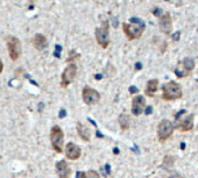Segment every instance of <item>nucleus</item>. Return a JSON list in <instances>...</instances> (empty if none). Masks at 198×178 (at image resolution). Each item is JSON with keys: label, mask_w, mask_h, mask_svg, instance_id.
<instances>
[{"label": "nucleus", "mask_w": 198, "mask_h": 178, "mask_svg": "<svg viewBox=\"0 0 198 178\" xmlns=\"http://www.w3.org/2000/svg\"><path fill=\"white\" fill-rule=\"evenodd\" d=\"M183 97V90L181 84L177 82H168L162 87V99L164 101H175Z\"/></svg>", "instance_id": "1"}, {"label": "nucleus", "mask_w": 198, "mask_h": 178, "mask_svg": "<svg viewBox=\"0 0 198 178\" xmlns=\"http://www.w3.org/2000/svg\"><path fill=\"white\" fill-rule=\"evenodd\" d=\"M50 142L55 153L62 154L64 151V133L58 125L53 126L50 129Z\"/></svg>", "instance_id": "2"}, {"label": "nucleus", "mask_w": 198, "mask_h": 178, "mask_svg": "<svg viewBox=\"0 0 198 178\" xmlns=\"http://www.w3.org/2000/svg\"><path fill=\"white\" fill-rule=\"evenodd\" d=\"M96 41L102 47L103 49H107L108 46L111 44V38H110V22L108 20H105L102 23L100 27L96 28L95 30Z\"/></svg>", "instance_id": "3"}, {"label": "nucleus", "mask_w": 198, "mask_h": 178, "mask_svg": "<svg viewBox=\"0 0 198 178\" xmlns=\"http://www.w3.org/2000/svg\"><path fill=\"white\" fill-rule=\"evenodd\" d=\"M174 130H175V126L170 120L168 119H163L160 121V124L157 125V140L160 143H164L173 136Z\"/></svg>", "instance_id": "4"}, {"label": "nucleus", "mask_w": 198, "mask_h": 178, "mask_svg": "<svg viewBox=\"0 0 198 178\" xmlns=\"http://www.w3.org/2000/svg\"><path fill=\"white\" fill-rule=\"evenodd\" d=\"M6 46H7V50H8L9 58L13 62H17L20 58L21 51H22L20 40L15 36H7L6 38Z\"/></svg>", "instance_id": "5"}, {"label": "nucleus", "mask_w": 198, "mask_h": 178, "mask_svg": "<svg viewBox=\"0 0 198 178\" xmlns=\"http://www.w3.org/2000/svg\"><path fill=\"white\" fill-rule=\"evenodd\" d=\"M144 28H146L144 23H142V25H128L126 22L122 23V30L129 41L139 40L142 33L144 32Z\"/></svg>", "instance_id": "6"}, {"label": "nucleus", "mask_w": 198, "mask_h": 178, "mask_svg": "<svg viewBox=\"0 0 198 178\" xmlns=\"http://www.w3.org/2000/svg\"><path fill=\"white\" fill-rule=\"evenodd\" d=\"M183 116H178L177 115V125H176V128L180 130V132L183 133H188L191 132L194 129V115L192 114H189L186 112H182Z\"/></svg>", "instance_id": "7"}, {"label": "nucleus", "mask_w": 198, "mask_h": 178, "mask_svg": "<svg viewBox=\"0 0 198 178\" xmlns=\"http://www.w3.org/2000/svg\"><path fill=\"white\" fill-rule=\"evenodd\" d=\"M76 76H77V65L75 63H70L63 71L61 77V86L64 89L68 87L70 84L74 83Z\"/></svg>", "instance_id": "8"}, {"label": "nucleus", "mask_w": 198, "mask_h": 178, "mask_svg": "<svg viewBox=\"0 0 198 178\" xmlns=\"http://www.w3.org/2000/svg\"><path fill=\"white\" fill-rule=\"evenodd\" d=\"M82 98L83 101L86 104L87 106H93L96 104L99 103L100 100V93L97 90L92 89L90 86H84L82 91Z\"/></svg>", "instance_id": "9"}, {"label": "nucleus", "mask_w": 198, "mask_h": 178, "mask_svg": "<svg viewBox=\"0 0 198 178\" xmlns=\"http://www.w3.org/2000/svg\"><path fill=\"white\" fill-rule=\"evenodd\" d=\"M146 109V99L143 95H135L132 99V114L134 116H140Z\"/></svg>", "instance_id": "10"}, {"label": "nucleus", "mask_w": 198, "mask_h": 178, "mask_svg": "<svg viewBox=\"0 0 198 178\" xmlns=\"http://www.w3.org/2000/svg\"><path fill=\"white\" fill-rule=\"evenodd\" d=\"M64 154L68 160L70 161H77L81 156H82V149L81 147L77 145L74 142H69L66 143L65 145V149H64Z\"/></svg>", "instance_id": "11"}, {"label": "nucleus", "mask_w": 198, "mask_h": 178, "mask_svg": "<svg viewBox=\"0 0 198 178\" xmlns=\"http://www.w3.org/2000/svg\"><path fill=\"white\" fill-rule=\"evenodd\" d=\"M55 170H56V174H57L58 178H70L71 177V168H70V165L66 163V161H64V160L56 162V164H55Z\"/></svg>", "instance_id": "12"}, {"label": "nucleus", "mask_w": 198, "mask_h": 178, "mask_svg": "<svg viewBox=\"0 0 198 178\" xmlns=\"http://www.w3.org/2000/svg\"><path fill=\"white\" fill-rule=\"evenodd\" d=\"M159 26H160V30L162 33L169 35L171 34V28H173V19L170 17L169 13L162 14L160 20H159Z\"/></svg>", "instance_id": "13"}, {"label": "nucleus", "mask_w": 198, "mask_h": 178, "mask_svg": "<svg viewBox=\"0 0 198 178\" xmlns=\"http://www.w3.org/2000/svg\"><path fill=\"white\" fill-rule=\"evenodd\" d=\"M32 43L37 51H43L48 47V40L43 34H36L32 40Z\"/></svg>", "instance_id": "14"}, {"label": "nucleus", "mask_w": 198, "mask_h": 178, "mask_svg": "<svg viewBox=\"0 0 198 178\" xmlns=\"http://www.w3.org/2000/svg\"><path fill=\"white\" fill-rule=\"evenodd\" d=\"M76 130H77V134L81 137V140L84 141V142H90L91 132L85 125H83L82 122H77L76 124Z\"/></svg>", "instance_id": "15"}, {"label": "nucleus", "mask_w": 198, "mask_h": 178, "mask_svg": "<svg viewBox=\"0 0 198 178\" xmlns=\"http://www.w3.org/2000/svg\"><path fill=\"white\" fill-rule=\"evenodd\" d=\"M157 90H159V80L157 79H150V80H148V83L146 85V90H144L146 95L152 98V97L155 95Z\"/></svg>", "instance_id": "16"}, {"label": "nucleus", "mask_w": 198, "mask_h": 178, "mask_svg": "<svg viewBox=\"0 0 198 178\" xmlns=\"http://www.w3.org/2000/svg\"><path fill=\"white\" fill-rule=\"evenodd\" d=\"M118 121H119L120 128L122 129V130H127L131 127V118L126 113H121L119 115V118H118Z\"/></svg>", "instance_id": "17"}, {"label": "nucleus", "mask_w": 198, "mask_h": 178, "mask_svg": "<svg viewBox=\"0 0 198 178\" xmlns=\"http://www.w3.org/2000/svg\"><path fill=\"white\" fill-rule=\"evenodd\" d=\"M180 64L183 66V71L185 72L186 75H189L190 71H192V69L195 68V59L194 58L186 57V58H184Z\"/></svg>", "instance_id": "18"}, {"label": "nucleus", "mask_w": 198, "mask_h": 178, "mask_svg": "<svg viewBox=\"0 0 198 178\" xmlns=\"http://www.w3.org/2000/svg\"><path fill=\"white\" fill-rule=\"evenodd\" d=\"M77 58H79V55L78 54H76L74 50H71L70 53H69V57H68V59H66V62H76V59Z\"/></svg>", "instance_id": "19"}, {"label": "nucleus", "mask_w": 198, "mask_h": 178, "mask_svg": "<svg viewBox=\"0 0 198 178\" xmlns=\"http://www.w3.org/2000/svg\"><path fill=\"white\" fill-rule=\"evenodd\" d=\"M86 178H100V176L95 170H89L86 172Z\"/></svg>", "instance_id": "20"}, {"label": "nucleus", "mask_w": 198, "mask_h": 178, "mask_svg": "<svg viewBox=\"0 0 198 178\" xmlns=\"http://www.w3.org/2000/svg\"><path fill=\"white\" fill-rule=\"evenodd\" d=\"M153 14L155 15V17H160V15H162V11L160 8L155 7V8L153 9Z\"/></svg>", "instance_id": "21"}, {"label": "nucleus", "mask_w": 198, "mask_h": 178, "mask_svg": "<svg viewBox=\"0 0 198 178\" xmlns=\"http://www.w3.org/2000/svg\"><path fill=\"white\" fill-rule=\"evenodd\" d=\"M131 22H132V23H139V25L144 23L143 21H141L140 19H138V18H132V19H131Z\"/></svg>", "instance_id": "22"}, {"label": "nucleus", "mask_w": 198, "mask_h": 178, "mask_svg": "<svg viewBox=\"0 0 198 178\" xmlns=\"http://www.w3.org/2000/svg\"><path fill=\"white\" fill-rule=\"evenodd\" d=\"M76 178H86V172L84 171H78L76 175Z\"/></svg>", "instance_id": "23"}, {"label": "nucleus", "mask_w": 198, "mask_h": 178, "mask_svg": "<svg viewBox=\"0 0 198 178\" xmlns=\"http://www.w3.org/2000/svg\"><path fill=\"white\" fill-rule=\"evenodd\" d=\"M180 35H181V32H176V33L174 34V35H173V40H174V41H178Z\"/></svg>", "instance_id": "24"}, {"label": "nucleus", "mask_w": 198, "mask_h": 178, "mask_svg": "<svg viewBox=\"0 0 198 178\" xmlns=\"http://www.w3.org/2000/svg\"><path fill=\"white\" fill-rule=\"evenodd\" d=\"M138 91H139V90H138L135 86H131V87H129V92H131V93H136Z\"/></svg>", "instance_id": "25"}, {"label": "nucleus", "mask_w": 198, "mask_h": 178, "mask_svg": "<svg viewBox=\"0 0 198 178\" xmlns=\"http://www.w3.org/2000/svg\"><path fill=\"white\" fill-rule=\"evenodd\" d=\"M3 70H4V64H3V62H1V59H0V75H1V72H3Z\"/></svg>", "instance_id": "26"}, {"label": "nucleus", "mask_w": 198, "mask_h": 178, "mask_svg": "<svg viewBox=\"0 0 198 178\" xmlns=\"http://www.w3.org/2000/svg\"><path fill=\"white\" fill-rule=\"evenodd\" d=\"M135 68H136V69H140V68H141V64H139V63H138V64H136Z\"/></svg>", "instance_id": "27"}]
</instances>
